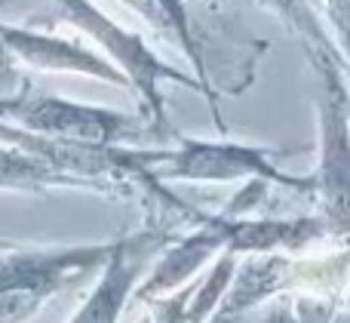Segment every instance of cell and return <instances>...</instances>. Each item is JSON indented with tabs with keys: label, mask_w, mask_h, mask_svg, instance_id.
<instances>
[{
	"label": "cell",
	"mask_w": 350,
	"mask_h": 323,
	"mask_svg": "<svg viewBox=\"0 0 350 323\" xmlns=\"http://www.w3.org/2000/svg\"><path fill=\"white\" fill-rule=\"evenodd\" d=\"M0 123L43 139L80 142V145H123L151 133V127L133 114L43 96L31 86L10 99H0Z\"/></svg>",
	"instance_id": "3"
},
{
	"label": "cell",
	"mask_w": 350,
	"mask_h": 323,
	"mask_svg": "<svg viewBox=\"0 0 350 323\" xmlns=\"http://www.w3.org/2000/svg\"><path fill=\"white\" fill-rule=\"evenodd\" d=\"M170 244L166 231L145 228L139 234L114 237L108 262L98 271V281L92 287L90 299L77 308L68 323H117L126 308V302L135 296V283L145 274L148 262Z\"/></svg>",
	"instance_id": "6"
},
{
	"label": "cell",
	"mask_w": 350,
	"mask_h": 323,
	"mask_svg": "<svg viewBox=\"0 0 350 323\" xmlns=\"http://www.w3.org/2000/svg\"><path fill=\"white\" fill-rule=\"evenodd\" d=\"M111 246L114 240L80 246H22L0 240V323L31 320L49 299L102 271Z\"/></svg>",
	"instance_id": "2"
},
{
	"label": "cell",
	"mask_w": 350,
	"mask_h": 323,
	"mask_svg": "<svg viewBox=\"0 0 350 323\" xmlns=\"http://www.w3.org/2000/svg\"><path fill=\"white\" fill-rule=\"evenodd\" d=\"M154 10L160 12V18H163V28L175 34V40H178L181 53L187 55V62L193 65V71H197V80L206 86V90L212 92V83H209V74H206V59H203V49H200L197 37H193V28H191V12H187L185 0H151ZM215 96V92H212Z\"/></svg>",
	"instance_id": "9"
},
{
	"label": "cell",
	"mask_w": 350,
	"mask_h": 323,
	"mask_svg": "<svg viewBox=\"0 0 350 323\" xmlns=\"http://www.w3.org/2000/svg\"><path fill=\"white\" fill-rule=\"evenodd\" d=\"M28 86V80L22 77V71L16 68V59L10 55V49L0 47V99H10L16 92H22Z\"/></svg>",
	"instance_id": "10"
},
{
	"label": "cell",
	"mask_w": 350,
	"mask_h": 323,
	"mask_svg": "<svg viewBox=\"0 0 350 323\" xmlns=\"http://www.w3.org/2000/svg\"><path fill=\"white\" fill-rule=\"evenodd\" d=\"M320 164L314 172V194H320V216L326 234L350 244V102L332 71H323L317 99Z\"/></svg>",
	"instance_id": "5"
},
{
	"label": "cell",
	"mask_w": 350,
	"mask_h": 323,
	"mask_svg": "<svg viewBox=\"0 0 350 323\" xmlns=\"http://www.w3.org/2000/svg\"><path fill=\"white\" fill-rule=\"evenodd\" d=\"M53 10L62 22H71L74 28H80L83 34H90L98 47L108 53V62L129 80L135 92H139L145 111L151 114V133L166 135L170 133V117H166V99L160 83H181L187 90H197L200 96L209 99L212 117H215L218 129H224V120L218 114V99L200 83L193 74H185L178 68H172L170 62H163L135 31H126L123 25H117L111 16H105L92 0H53Z\"/></svg>",
	"instance_id": "1"
},
{
	"label": "cell",
	"mask_w": 350,
	"mask_h": 323,
	"mask_svg": "<svg viewBox=\"0 0 350 323\" xmlns=\"http://www.w3.org/2000/svg\"><path fill=\"white\" fill-rule=\"evenodd\" d=\"M289 151H271L246 142H203L181 135L178 145L170 148V157L154 170V179L170 182H237L252 179L261 185H283L298 194H314V176H292L280 170L277 160Z\"/></svg>",
	"instance_id": "4"
},
{
	"label": "cell",
	"mask_w": 350,
	"mask_h": 323,
	"mask_svg": "<svg viewBox=\"0 0 350 323\" xmlns=\"http://www.w3.org/2000/svg\"><path fill=\"white\" fill-rule=\"evenodd\" d=\"M0 47H6L12 59L25 62V65H31V68L83 74V77H96V80H105V83L133 90L129 80L123 77L105 55L92 53V49L80 47V43H74V40H65V37H49V34H40V31L0 22Z\"/></svg>",
	"instance_id": "7"
},
{
	"label": "cell",
	"mask_w": 350,
	"mask_h": 323,
	"mask_svg": "<svg viewBox=\"0 0 350 323\" xmlns=\"http://www.w3.org/2000/svg\"><path fill=\"white\" fill-rule=\"evenodd\" d=\"M123 3H126V6H133L135 12H142V16H145L148 22L154 25V28L166 31V28H163V18H160V12L154 10V3H151V0H123Z\"/></svg>",
	"instance_id": "12"
},
{
	"label": "cell",
	"mask_w": 350,
	"mask_h": 323,
	"mask_svg": "<svg viewBox=\"0 0 350 323\" xmlns=\"http://www.w3.org/2000/svg\"><path fill=\"white\" fill-rule=\"evenodd\" d=\"M335 323H350V302H347V308H341V311H338Z\"/></svg>",
	"instance_id": "13"
},
{
	"label": "cell",
	"mask_w": 350,
	"mask_h": 323,
	"mask_svg": "<svg viewBox=\"0 0 350 323\" xmlns=\"http://www.w3.org/2000/svg\"><path fill=\"white\" fill-rule=\"evenodd\" d=\"M252 323H298V314L292 311L289 305H277V308H267V311H261L258 320Z\"/></svg>",
	"instance_id": "11"
},
{
	"label": "cell",
	"mask_w": 350,
	"mask_h": 323,
	"mask_svg": "<svg viewBox=\"0 0 350 323\" xmlns=\"http://www.w3.org/2000/svg\"><path fill=\"white\" fill-rule=\"evenodd\" d=\"M74 185L53 166L43 160L31 157V154L18 151V148L0 145V188L3 191H43V188H65Z\"/></svg>",
	"instance_id": "8"
}]
</instances>
